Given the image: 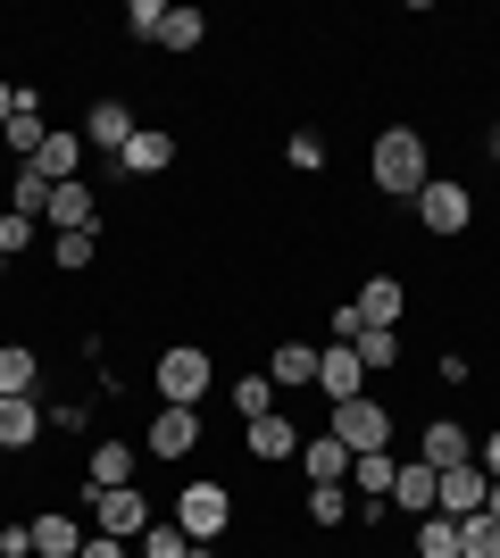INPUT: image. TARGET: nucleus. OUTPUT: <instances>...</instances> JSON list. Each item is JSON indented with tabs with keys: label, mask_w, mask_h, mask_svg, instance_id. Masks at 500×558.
Returning a JSON list of instances; mask_svg holds the SVG:
<instances>
[{
	"label": "nucleus",
	"mask_w": 500,
	"mask_h": 558,
	"mask_svg": "<svg viewBox=\"0 0 500 558\" xmlns=\"http://www.w3.org/2000/svg\"><path fill=\"white\" fill-rule=\"evenodd\" d=\"M367 184H376L383 201H417V192L434 184L426 134H417V125H383V134H376V150H367Z\"/></svg>",
	"instance_id": "obj_1"
},
{
	"label": "nucleus",
	"mask_w": 500,
	"mask_h": 558,
	"mask_svg": "<svg viewBox=\"0 0 500 558\" xmlns=\"http://www.w3.org/2000/svg\"><path fill=\"white\" fill-rule=\"evenodd\" d=\"M150 384H159V409H200L217 392V359L200 342H167L150 359Z\"/></svg>",
	"instance_id": "obj_2"
},
{
	"label": "nucleus",
	"mask_w": 500,
	"mask_h": 558,
	"mask_svg": "<svg viewBox=\"0 0 500 558\" xmlns=\"http://www.w3.org/2000/svg\"><path fill=\"white\" fill-rule=\"evenodd\" d=\"M75 509H84V525L93 534H118V542H143L150 525H159V509H150V492H134V484H118V492H75Z\"/></svg>",
	"instance_id": "obj_3"
},
{
	"label": "nucleus",
	"mask_w": 500,
	"mask_h": 558,
	"mask_svg": "<svg viewBox=\"0 0 500 558\" xmlns=\"http://www.w3.org/2000/svg\"><path fill=\"white\" fill-rule=\"evenodd\" d=\"M167 517H175L192 542H225V534H234V492L217 484V475H192V484L167 500Z\"/></svg>",
	"instance_id": "obj_4"
},
{
	"label": "nucleus",
	"mask_w": 500,
	"mask_h": 558,
	"mask_svg": "<svg viewBox=\"0 0 500 558\" xmlns=\"http://www.w3.org/2000/svg\"><path fill=\"white\" fill-rule=\"evenodd\" d=\"M326 434L351 450V459H367V450H392V409H383L376 392H358V400H342V409H333Z\"/></svg>",
	"instance_id": "obj_5"
},
{
	"label": "nucleus",
	"mask_w": 500,
	"mask_h": 558,
	"mask_svg": "<svg viewBox=\"0 0 500 558\" xmlns=\"http://www.w3.org/2000/svg\"><path fill=\"white\" fill-rule=\"evenodd\" d=\"M408 209H417V226H426V233H442V242H459V233L476 226V192L459 184V175H434V184L417 192Z\"/></svg>",
	"instance_id": "obj_6"
},
{
	"label": "nucleus",
	"mask_w": 500,
	"mask_h": 558,
	"mask_svg": "<svg viewBox=\"0 0 500 558\" xmlns=\"http://www.w3.org/2000/svg\"><path fill=\"white\" fill-rule=\"evenodd\" d=\"M75 134H84V150L118 159V150H125L134 134H143V125H134V100H125V93H100L93 109H84V125H75Z\"/></svg>",
	"instance_id": "obj_7"
},
{
	"label": "nucleus",
	"mask_w": 500,
	"mask_h": 558,
	"mask_svg": "<svg viewBox=\"0 0 500 558\" xmlns=\"http://www.w3.org/2000/svg\"><path fill=\"white\" fill-rule=\"evenodd\" d=\"M200 434H209V425H200V409H159V417H150V434H143V459L184 466L192 450H200Z\"/></svg>",
	"instance_id": "obj_8"
},
{
	"label": "nucleus",
	"mask_w": 500,
	"mask_h": 558,
	"mask_svg": "<svg viewBox=\"0 0 500 558\" xmlns=\"http://www.w3.org/2000/svg\"><path fill=\"white\" fill-rule=\"evenodd\" d=\"M301 442H309V434H301V417H284V409H276V417H251V425H242V450H251L259 466L301 459Z\"/></svg>",
	"instance_id": "obj_9"
},
{
	"label": "nucleus",
	"mask_w": 500,
	"mask_h": 558,
	"mask_svg": "<svg viewBox=\"0 0 500 558\" xmlns=\"http://www.w3.org/2000/svg\"><path fill=\"white\" fill-rule=\"evenodd\" d=\"M358 392H367L358 350H351V342H326V350H317V400H326V409H342V400H358Z\"/></svg>",
	"instance_id": "obj_10"
},
{
	"label": "nucleus",
	"mask_w": 500,
	"mask_h": 558,
	"mask_svg": "<svg viewBox=\"0 0 500 558\" xmlns=\"http://www.w3.org/2000/svg\"><path fill=\"white\" fill-rule=\"evenodd\" d=\"M417 459L442 475V466H467L476 459V425H459V417H434V425H417Z\"/></svg>",
	"instance_id": "obj_11"
},
{
	"label": "nucleus",
	"mask_w": 500,
	"mask_h": 558,
	"mask_svg": "<svg viewBox=\"0 0 500 558\" xmlns=\"http://www.w3.org/2000/svg\"><path fill=\"white\" fill-rule=\"evenodd\" d=\"M84 159H93V150H84V134H75V125H50V142H42L25 167H34L42 184H75V175H84Z\"/></svg>",
	"instance_id": "obj_12"
},
{
	"label": "nucleus",
	"mask_w": 500,
	"mask_h": 558,
	"mask_svg": "<svg viewBox=\"0 0 500 558\" xmlns=\"http://www.w3.org/2000/svg\"><path fill=\"white\" fill-rule=\"evenodd\" d=\"M25 525H34V558H75L84 534H93L84 509H42V517H25Z\"/></svg>",
	"instance_id": "obj_13"
},
{
	"label": "nucleus",
	"mask_w": 500,
	"mask_h": 558,
	"mask_svg": "<svg viewBox=\"0 0 500 558\" xmlns=\"http://www.w3.org/2000/svg\"><path fill=\"white\" fill-rule=\"evenodd\" d=\"M484 492H492V475H484L476 459H467V466H442V492H434V509H442V517H484Z\"/></svg>",
	"instance_id": "obj_14"
},
{
	"label": "nucleus",
	"mask_w": 500,
	"mask_h": 558,
	"mask_svg": "<svg viewBox=\"0 0 500 558\" xmlns=\"http://www.w3.org/2000/svg\"><path fill=\"white\" fill-rule=\"evenodd\" d=\"M0 142L17 150V167H25V159H34V150L50 142V117H42V93H34V84H17V117L0 125Z\"/></svg>",
	"instance_id": "obj_15"
},
{
	"label": "nucleus",
	"mask_w": 500,
	"mask_h": 558,
	"mask_svg": "<svg viewBox=\"0 0 500 558\" xmlns=\"http://www.w3.org/2000/svg\"><path fill=\"white\" fill-rule=\"evenodd\" d=\"M93 217H100V201H93L84 175H75V184H50V209H42L50 233H93Z\"/></svg>",
	"instance_id": "obj_16"
},
{
	"label": "nucleus",
	"mask_w": 500,
	"mask_h": 558,
	"mask_svg": "<svg viewBox=\"0 0 500 558\" xmlns=\"http://www.w3.org/2000/svg\"><path fill=\"white\" fill-rule=\"evenodd\" d=\"M167 167H175V134H167V125H143V134L118 150V175H167Z\"/></svg>",
	"instance_id": "obj_17"
},
{
	"label": "nucleus",
	"mask_w": 500,
	"mask_h": 558,
	"mask_svg": "<svg viewBox=\"0 0 500 558\" xmlns=\"http://www.w3.org/2000/svg\"><path fill=\"white\" fill-rule=\"evenodd\" d=\"M358 326H401V308H408V283L401 276H367L358 283Z\"/></svg>",
	"instance_id": "obj_18"
},
{
	"label": "nucleus",
	"mask_w": 500,
	"mask_h": 558,
	"mask_svg": "<svg viewBox=\"0 0 500 558\" xmlns=\"http://www.w3.org/2000/svg\"><path fill=\"white\" fill-rule=\"evenodd\" d=\"M434 492H442V475H434L426 459H401V475H392V509H401V517H434Z\"/></svg>",
	"instance_id": "obj_19"
},
{
	"label": "nucleus",
	"mask_w": 500,
	"mask_h": 558,
	"mask_svg": "<svg viewBox=\"0 0 500 558\" xmlns=\"http://www.w3.org/2000/svg\"><path fill=\"white\" fill-rule=\"evenodd\" d=\"M267 375H276V392H309L317 384V342H276L267 350Z\"/></svg>",
	"instance_id": "obj_20"
},
{
	"label": "nucleus",
	"mask_w": 500,
	"mask_h": 558,
	"mask_svg": "<svg viewBox=\"0 0 500 558\" xmlns=\"http://www.w3.org/2000/svg\"><path fill=\"white\" fill-rule=\"evenodd\" d=\"M134 459H143L134 442H93V459H84V484H93V492H118V484H134Z\"/></svg>",
	"instance_id": "obj_21"
},
{
	"label": "nucleus",
	"mask_w": 500,
	"mask_h": 558,
	"mask_svg": "<svg viewBox=\"0 0 500 558\" xmlns=\"http://www.w3.org/2000/svg\"><path fill=\"white\" fill-rule=\"evenodd\" d=\"M42 425H50L42 400H0V450H34V442H42Z\"/></svg>",
	"instance_id": "obj_22"
},
{
	"label": "nucleus",
	"mask_w": 500,
	"mask_h": 558,
	"mask_svg": "<svg viewBox=\"0 0 500 558\" xmlns=\"http://www.w3.org/2000/svg\"><path fill=\"white\" fill-rule=\"evenodd\" d=\"M42 392V359L25 342H0V400H34Z\"/></svg>",
	"instance_id": "obj_23"
},
{
	"label": "nucleus",
	"mask_w": 500,
	"mask_h": 558,
	"mask_svg": "<svg viewBox=\"0 0 500 558\" xmlns=\"http://www.w3.org/2000/svg\"><path fill=\"white\" fill-rule=\"evenodd\" d=\"M301 475H309V484H351V450L333 442V434H309V442H301Z\"/></svg>",
	"instance_id": "obj_24"
},
{
	"label": "nucleus",
	"mask_w": 500,
	"mask_h": 558,
	"mask_svg": "<svg viewBox=\"0 0 500 558\" xmlns=\"http://www.w3.org/2000/svg\"><path fill=\"white\" fill-rule=\"evenodd\" d=\"M392 475H401V459H392V450L351 459V492H358V500H383V509H392Z\"/></svg>",
	"instance_id": "obj_25"
},
{
	"label": "nucleus",
	"mask_w": 500,
	"mask_h": 558,
	"mask_svg": "<svg viewBox=\"0 0 500 558\" xmlns=\"http://www.w3.org/2000/svg\"><path fill=\"white\" fill-rule=\"evenodd\" d=\"M276 400H284V392H276V375H267V367H242L234 375V417L242 425H251V417H276Z\"/></svg>",
	"instance_id": "obj_26"
},
{
	"label": "nucleus",
	"mask_w": 500,
	"mask_h": 558,
	"mask_svg": "<svg viewBox=\"0 0 500 558\" xmlns=\"http://www.w3.org/2000/svg\"><path fill=\"white\" fill-rule=\"evenodd\" d=\"M351 350H358V367H367V375H392V367H401V326H358Z\"/></svg>",
	"instance_id": "obj_27"
},
{
	"label": "nucleus",
	"mask_w": 500,
	"mask_h": 558,
	"mask_svg": "<svg viewBox=\"0 0 500 558\" xmlns=\"http://www.w3.org/2000/svg\"><path fill=\"white\" fill-rule=\"evenodd\" d=\"M408 550H417V558H459V517H442V509H434V517H417Z\"/></svg>",
	"instance_id": "obj_28"
},
{
	"label": "nucleus",
	"mask_w": 500,
	"mask_h": 558,
	"mask_svg": "<svg viewBox=\"0 0 500 558\" xmlns=\"http://www.w3.org/2000/svg\"><path fill=\"white\" fill-rule=\"evenodd\" d=\"M200 43H209V17H200V9H167L159 50H175V59H184V50H200Z\"/></svg>",
	"instance_id": "obj_29"
},
{
	"label": "nucleus",
	"mask_w": 500,
	"mask_h": 558,
	"mask_svg": "<svg viewBox=\"0 0 500 558\" xmlns=\"http://www.w3.org/2000/svg\"><path fill=\"white\" fill-rule=\"evenodd\" d=\"M351 509H358L351 484H309V525H326V534H333V525H351Z\"/></svg>",
	"instance_id": "obj_30"
},
{
	"label": "nucleus",
	"mask_w": 500,
	"mask_h": 558,
	"mask_svg": "<svg viewBox=\"0 0 500 558\" xmlns=\"http://www.w3.org/2000/svg\"><path fill=\"white\" fill-rule=\"evenodd\" d=\"M93 258H100V233H50V267L59 276H84Z\"/></svg>",
	"instance_id": "obj_31"
},
{
	"label": "nucleus",
	"mask_w": 500,
	"mask_h": 558,
	"mask_svg": "<svg viewBox=\"0 0 500 558\" xmlns=\"http://www.w3.org/2000/svg\"><path fill=\"white\" fill-rule=\"evenodd\" d=\"M9 209L42 226V209H50V184H42V175H34V167H17V175H9Z\"/></svg>",
	"instance_id": "obj_32"
},
{
	"label": "nucleus",
	"mask_w": 500,
	"mask_h": 558,
	"mask_svg": "<svg viewBox=\"0 0 500 558\" xmlns=\"http://www.w3.org/2000/svg\"><path fill=\"white\" fill-rule=\"evenodd\" d=\"M184 550H192V534L175 525V517H159V525H150V534L134 542V558H184Z\"/></svg>",
	"instance_id": "obj_33"
},
{
	"label": "nucleus",
	"mask_w": 500,
	"mask_h": 558,
	"mask_svg": "<svg viewBox=\"0 0 500 558\" xmlns=\"http://www.w3.org/2000/svg\"><path fill=\"white\" fill-rule=\"evenodd\" d=\"M34 242H42V226H34V217H17V209H0V258H9V267H17V258L34 251Z\"/></svg>",
	"instance_id": "obj_34"
},
{
	"label": "nucleus",
	"mask_w": 500,
	"mask_h": 558,
	"mask_svg": "<svg viewBox=\"0 0 500 558\" xmlns=\"http://www.w3.org/2000/svg\"><path fill=\"white\" fill-rule=\"evenodd\" d=\"M284 167H292V175H326V134H292L284 142Z\"/></svg>",
	"instance_id": "obj_35"
},
{
	"label": "nucleus",
	"mask_w": 500,
	"mask_h": 558,
	"mask_svg": "<svg viewBox=\"0 0 500 558\" xmlns=\"http://www.w3.org/2000/svg\"><path fill=\"white\" fill-rule=\"evenodd\" d=\"M159 25H167V0H125V34L134 43H159Z\"/></svg>",
	"instance_id": "obj_36"
},
{
	"label": "nucleus",
	"mask_w": 500,
	"mask_h": 558,
	"mask_svg": "<svg viewBox=\"0 0 500 558\" xmlns=\"http://www.w3.org/2000/svg\"><path fill=\"white\" fill-rule=\"evenodd\" d=\"M84 425H93L84 400H50V434H84Z\"/></svg>",
	"instance_id": "obj_37"
},
{
	"label": "nucleus",
	"mask_w": 500,
	"mask_h": 558,
	"mask_svg": "<svg viewBox=\"0 0 500 558\" xmlns=\"http://www.w3.org/2000/svg\"><path fill=\"white\" fill-rule=\"evenodd\" d=\"M0 558H34V525H9V517H0Z\"/></svg>",
	"instance_id": "obj_38"
},
{
	"label": "nucleus",
	"mask_w": 500,
	"mask_h": 558,
	"mask_svg": "<svg viewBox=\"0 0 500 558\" xmlns=\"http://www.w3.org/2000/svg\"><path fill=\"white\" fill-rule=\"evenodd\" d=\"M75 558H134V542H118V534H84V550Z\"/></svg>",
	"instance_id": "obj_39"
},
{
	"label": "nucleus",
	"mask_w": 500,
	"mask_h": 558,
	"mask_svg": "<svg viewBox=\"0 0 500 558\" xmlns=\"http://www.w3.org/2000/svg\"><path fill=\"white\" fill-rule=\"evenodd\" d=\"M476 466L500 484V425H484V434H476Z\"/></svg>",
	"instance_id": "obj_40"
},
{
	"label": "nucleus",
	"mask_w": 500,
	"mask_h": 558,
	"mask_svg": "<svg viewBox=\"0 0 500 558\" xmlns=\"http://www.w3.org/2000/svg\"><path fill=\"white\" fill-rule=\"evenodd\" d=\"M9 117H17V84H9V75H0V125H9Z\"/></svg>",
	"instance_id": "obj_41"
},
{
	"label": "nucleus",
	"mask_w": 500,
	"mask_h": 558,
	"mask_svg": "<svg viewBox=\"0 0 500 558\" xmlns=\"http://www.w3.org/2000/svg\"><path fill=\"white\" fill-rule=\"evenodd\" d=\"M484 517H500V484H492V492H484Z\"/></svg>",
	"instance_id": "obj_42"
},
{
	"label": "nucleus",
	"mask_w": 500,
	"mask_h": 558,
	"mask_svg": "<svg viewBox=\"0 0 500 558\" xmlns=\"http://www.w3.org/2000/svg\"><path fill=\"white\" fill-rule=\"evenodd\" d=\"M492 159H500V125H492Z\"/></svg>",
	"instance_id": "obj_43"
},
{
	"label": "nucleus",
	"mask_w": 500,
	"mask_h": 558,
	"mask_svg": "<svg viewBox=\"0 0 500 558\" xmlns=\"http://www.w3.org/2000/svg\"><path fill=\"white\" fill-rule=\"evenodd\" d=\"M0 283H9V258H0Z\"/></svg>",
	"instance_id": "obj_44"
},
{
	"label": "nucleus",
	"mask_w": 500,
	"mask_h": 558,
	"mask_svg": "<svg viewBox=\"0 0 500 558\" xmlns=\"http://www.w3.org/2000/svg\"><path fill=\"white\" fill-rule=\"evenodd\" d=\"M0 209H9V201H0Z\"/></svg>",
	"instance_id": "obj_45"
}]
</instances>
